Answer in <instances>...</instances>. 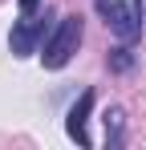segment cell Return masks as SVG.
<instances>
[{"label":"cell","mask_w":146,"mask_h":150,"mask_svg":"<svg viewBox=\"0 0 146 150\" xmlns=\"http://www.w3.org/2000/svg\"><path fill=\"white\" fill-rule=\"evenodd\" d=\"M41 37H45V16H37V12H21V21L12 25V53H16V57H28V53L37 49Z\"/></svg>","instance_id":"obj_3"},{"label":"cell","mask_w":146,"mask_h":150,"mask_svg":"<svg viewBox=\"0 0 146 150\" xmlns=\"http://www.w3.org/2000/svg\"><path fill=\"white\" fill-rule=\"evenodd\" d=\"M97 12L106 16V25H110V33L118 37V41H134L138 33H142V4L138 0H94Z\"/></svg>","instance_id":"obj_1"},{"label":"cell","mask_w":146,"mask_h":150,"mask_svg":"<svg viewBox=\"0 0 146 150\" xmlns=\"http://www.w3.org/2000/svg\"><path fill=\"white\" fill-rule=\"evenodd\" d=\"M37 4L41 0H21V12H37Z\"/></svg>","instance_id":"obj_6"},{"label":"cell","mask_w":146,"mask_h":150,"mask_svg":"<svg viewBox=\"0 0 146 150\" xmlns=\"http://www.w3.org/2000/svg\"><path fill=\"white\" fill-rule=\"evenodd\" d=\"M106 138H110L114 146L122 142V110H110V114H106Z\"/></svg>","instance_id":"obj_5"},{"label":"cell","mask_w":146,"mask_h":150,"mask_svg":"<svg viewBox=\"0 0 146 150\" xmlns=\"http://www.w3.org/2000/svg\"><path fill=\"white\" fill-rule=\"evenodd\" d=\"M89 110H94V89H85V93L77 98V105L69 110V122H65V130H69V138L77 142V146H89V134H85V118H89Z\"/></svg>","instance_id":"obj_4"},{"label":"cell","mask_w":146,"mask_h":150,"mask_svg":"<svg viewBox=\"0 0 146 150\" xmlns=\"http://www.w3.org/2000/svg\"><path fill=\"white\" fill-rule=\"evenodd\" d=\"M77 45H81V16H61L57 33L45 41V53H41L45 69H61V65H69V57L77 53Z\"/></svg>","instance_id":"obj_2"}]
</instances>
